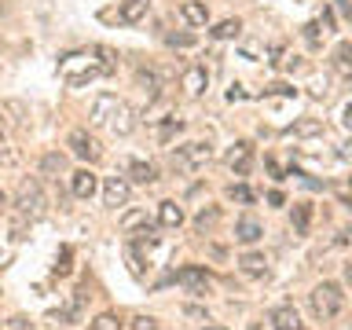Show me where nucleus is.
I'll list each match as a JSON object with an SVG mask.
<instances>
[{
    "mask_svg": "<svg viewBox=\"0 0 352 330\" xmlns=\"http://www.w3.org/2000/svg\"><path fill=\"white\" fill-rule=\"evenodd\" d=\"M44 191H41V184L37 180H22L19 184V191H15V213L19 217H26V220H37L44 217Z\"/></svg>",
    "mask_w": 352,
    "mask_h": 330,
    "instance_id": "1",
    "label": "nucleus"
},
{
    "mask_svg": "<svg viewBox=\"0 0 352 330\" xmlns=\"http://www.w3.org/2000/svg\"><path fill=\"white\" fill-rule=\"evenodd\" d=\"M341 308H345V294H341L338 283H319L312 290V312L319 319H334Z\"/></svg>",
    "mask_w": 352,
    "mask_h": 330,
    "instance_id": "2",
    "label": "nucleus"
},
{
    "mask_svg": "<svg viewBox=\"0 0 352 330\" xmlns=\"http://www.w3.org/2000/svg\"><path fill=\"white\" fill-rule=\"evenodd\" d=\"M209 158H213V147H209L206 140H191V143H184V147H176L173 165L176 169H198V165H206Z\"/></svg>",
    "mask_w": 352,
    "mask_h": 330,
    "instance_id": "3",
    "label": "nucleus"
},
{
    "mask_svg": "<svg viewBox=\"0 0 352 330\" xmlns=\"http://www.w3.org/2000/svg\"><path fill=\"white\" fill-rule=\"evenodd\" d=\"M66 147H70L74 158H81V162H96L99 158V140L92 136V132H85V129H74L70 140H66Z\"/></svg>",
    "mask_w": 352,
    "mask_h": 330,
    "instance_id": "4",
    "label": "nucleus"
},
{
    "mask_svg": "<svg viewBox=\"0 0 352 330\" xmlns=\"http://www.w3.org/2000/svg\"><path fill=\"white\" fill-rule=\"evenodd\" d=\"M129 195H132V187L125 176H107V184H103V206L110 209H121L129 202Z\"/></svg>",
    "mask_w": 352,
    "mask_h": 330,
    "instance_id": "5",
    "label": "nucleus"
},
{
    "mask_svg": "<svg viewBox=\"0 0 352 330\" xmlns=\"http://www.w3.org/2000/svg\"><path fill=\"white\" fill-rule=\"evenodd\" d=\"M224 162H228V169L235 173V176H246V173L253 169V147H250L246 140H239L235 147L228 151V158H224Z\"/></svg>",
    "mask_w": 352,
    "mask_h": 330,
    "instance_id": "6",
    "label": "nucleus"
},
{
    "mask_svg": "<svg viewBox=\"0 0 352 330\" xmlns=\"http://www.w3.org/2000/svg\"><path fill=\"white\" fill-rule=\"evenodd\" d=\"M121 107V99L118 96H110V92H103V96H96L92 99V110H88V121L92 125H107L110 118H114V110Z\"/></svg>",
    "mask_w": 352,
    "mask_h": 330,
    "instance_id": "7",
    "label": "nucleus"
},
{
    "mask_svg": "<svg viewBox=\"0 0 352 330\" xmlns=\"http://www.w3.org/2000/svg\"><path fill=\"white\" fill-rule=\"evenodd\" d=\"M96 187H99V180H96L92 169H77V173L70 176V191H74L77 198H92Z\"/></svg>",
    "mask_w": 352,
    "mask_h": 330,
    "instance_id": "8",
    "label": "nucleus"
},
{
    "mask_svg": "<svg viewBox=\"0 0 352 330\" xmlns=\"http://www.w3.org/2000/svg\"><path fill=\"white\" fill-rule=\"evenodd\" d=\"M176 279H180L187 290H195V294L209 290V272L206 268H180V272H176Z\"/></svg>",
    "mask_w": 352,
    "mask_h": 330,
    "instance_id": "9",
    "label": "nucleus"
},
{
    "mask_svg": "<svg viewBox=\"0 0 352 330\" xmlns=\"http://www.w3.org/2000/svg\"><path fill=\"white\" fill-rule=\"evenodd\" d=\"M180 15H184L187 26H206V22H209V8L202 4V0H184Z\"/></svg>",
    "mask_w": 352,
    "mask_h": 330,
    "instance_id": "10",
    "label": "nucleus"
},
{
    "mask_svg": "<svg viewBox=\"0 0 352 330\" xmlns=\"http://www.w3.org/2000/svg\"><path fill=\"white\" fill-rule=\"evenodd\" d=\"M125 173H129V180H136V184H154L158 180V169H154L151 162H136V158L125 162Z\"/></svg>",
    "mask_w": 352,
    "mask_h": 330,
    "instance_id": "11",
    "label": "nucleus"
},
{
    "mask_svg": "<svg viewBox=\"0 0 352 330\" xmlns=\"http://www.w3.org/2000/svg\"><path fill=\"white\" fill-rule=\"evenodd\" d=\"M272 323H275V330H301V316H297L294 305H279L272 312Z\"/></svg>",
    "mask_w": 352,
    "mask_h": 330,
    "instance_id": "12",
    "label": "nucleus"
},
{
    "mask_svg": "<svg viewBox=\"0 0 352 330\" xmlns=\"http://www.w3.org/2000/svg\"><path fill=\"white\" fill-rule=\"evenodd\" d=\"M147 11H151V0H125V4H121V11H118V19L132 26V22L147 19Z\"/></svg>",
    "mask_w": 352,
    "mask_h": 330,
    "instance_id": "13",
    "label": "nucleus"
},
{
    "mask_svg": "<svg viewBox=\"0 0 352 330\" xmlns=\"http://www.w3.org/2000/svg\"><path fill=\"white\" fill-rule=\"evenodd\" d=\"M184 88L191 96H202L206 88H209V74H206V66H191V70L184 74Z\"/></svg>",
    "mask_w": 352,
    "mask_h": 330,
    "instance_id": "14",
    "label": "nucleus"
},
{
    "mask_svg": "<svg viewBox=\"0 0 352 330\" xmlns=\"http://www.w3.org/2000/svg\"><path fill=\"white\" fill-rule=\"evenodd\" d=\"M261 235H264V231H261V224H257L253 217H242L239 224H235V239L242 242V246H253V242H257Z\"/></svg>",
    "mask_w": 352,
    "mask_h": 330,
    "instance_id": "15",
    "label": "nucleus"
},
{
    "mask_svg": "<svg viewBox=\"0 0 352 330\" xmlns=\"http://www.w3.org/2000/svg\"><path fill=\"white\" fill-rule=\"evenodd\" d=\"M158 224H162V228H180V224H184V209L176 206L173 198L158 206Z\"/></svg>",
    "mask_w": 352,
    "mask_h": 330,
    "instance_id": "16",
    "label": "nucleus"
},
{
    "mask_svg": "<svg viewBox=\"0 0 352 330\" xmlns=\"http://www.w3.org/2000/svg\"><path fill=\"white\" fill-rule=\"evenodd\" d=\"M239 268L246 275H264V272H268V261H264V253L253 250V253H242V257H239Z\"/></svg>",
    "mask_w": 352,
    "mask_h": 330,
    "instance_id": "17",
    "label": "nucleus"
},
{
    "mask_svg": "<svg viewBox=\"0 0 352 330\" xmlns=\"http://www.w3.org/2000/svg\"><path fill=\"white\" fill-rule=\"evenodd\" d=\"M107 125L114 129L118 136H129V132H132V114H129V110H125V103H121V107L114 110V118H110Z\"/></svg>",
    "mask_w": 352,
    "mask_h": 330,
    "instance_id": "18",
    "label": "nucleus"
},
{
    "mask_svg": "<svg viewBox=\"0 0 352 330\" xmlns=\"http://www.w3.org/2000/svg\"><path fill=\"white\" fill-rule=\"evenodd\" d=\"M63 169H66V154L52 151V154H44V158H41V173L44 176H59Z\"/></svg>",
    "mask_w": 352,
    "mask_h": 330,
    "instance_id": "19",
    "label": "nucleus"
},
{
    "mask_svg": "<svg viewBox=\"0 0 352 330\" xmlns=\"http://www.w3.org/2000/svg\"><path fill=\"white\" fill-rule=\"evenodd\" d=\"M239 30H242L239 19H224V22H217L213 37H217V41H228V37H239Z\"/></svg>",
    "mask_w": 352,
    "mask_h": 330,
    "instance_id": "20",
    "label": "nucleus"
},
{
    "mask_svg": "<svg viewBox=\"0 0 352 330\" xmlns=\"http://www.w3.org/2000/svg\"><path fill=\"white\" fill-rule=\"evenodd\" d=\"M308 220H312V206H294V231H297V235H305V231H308Z\"/></svg>",
    "mask_w": 352,
    "mask_h": 330,
    "instance_id": "21",
    "label": "nucleus"
},
{
    "mask_svg": "<svg viewBox=\"0 0 352 330\" xmlns=\"http://www.w3.org/2000/svg\"><path fill=\"white\" fill-rule=\"evenodd\" d=\"M143 224H147V213H143V209H132V213L121 217V231H136Z\"/></svg>",
    "mask_w": 352,
    "mask_h": 330,
    "instance_id": "22",
    "label": "nucleus"
},
{
    "mask_svg": "<svg viewBox=\"0 0 352 330\" xmlns=\"http://www.w3.org/2000/svg\"><path fill=\"white\" fill-rule=\"evenodd\" d=\"M88 330H121V319L114 312H103V316L92 319V327H88Z\"/></svg>",
    "mask_w": 352,
    "mask_h": 330,
    "instance_id": "23",
    "label": "nucleus"
},
{
    "mask_svg": "<svg viewBox=\"0 0 352 330\" xmlns=\"http://www.w3.org/2000/svg\"><path fill=\"white\" fill-rule=\"evenodd\" d=\"M290 132H294V136H316V132H323V121H312V118H308V121H297Z\"/></svg>",
    "mask_w": 352,
    "mask_h": 330,
    "instance_id": "24",
    "label": "nucleus"
},
{
    "mask_svg": "<svg viewBox=\"0 0 352 330\" xmlns=\"http://www.w3.org/2000/svg\"><path fill=\"white\" fill-rule=\"evenodd\" d=\"M334 59H338V66H345V70H352V41H341V44H338Z\"/></svg>",
    "mask_w": 352,
    "mask_h": 330,
    "instance_id": "25",
    "label": "nucleus"
},
{
    "mask_svg": "<svg viewBox=\"0 0 352 330\" xmlns=\"http://www.w3.org/2000/svg\"><path fill=\"white\" fill-rule=\"evenodd\" d=\"M96 55H99V70H103V74H114L118 70L114 52H110V48H96Z\"/></svg>",
    "mask_w": 352,
    "mask_h": 330,
    "instance_id": "26",
    "label": "nucleus"
},
{
    "mask_svg": "<svg viewBox=\"0 0 352 330\" xmlns=\"http://www.w3.org/2000/svg\"><path fill=\"white\" fill-rule=\"evenodd\" d=\"M220 220V209H202V213L195 217V224H198V231H206L209 224H217Z\"/></svg>",
    "mask_w": 352,
    "mask_h": 330,
    "instance_id": "27",
    "label": "nucleus"
},
{
    "mask_svg": "<svg viewBox=\"0 0 352 330\" xmlns=\"http://www.w3.org/2000/svg\"><path fill=\"white\" fill-rule=\"evenodd\" d=\"M228 198H235V202H253V191L246 184H235V187H228Z\"/></svg>",
    "mask_w": 352,
    "mask_h": 330,
    "instance_id": "28",
    "label": "nucleus"
},
{
    "mask_svg": "<svg viewBox=\"0 0 352 330\" xmlns=\"http://www.w3.org/2000/svg\"><path fill=\"white\" fill-rule=\"evenodd\" d=\"M165 41H169L173 48H191V44H195V33H169Z\"/></svg>",
    "mask_w": 352,
    "mask_h": 330,
    "instance_id": "29",
    "label": "nucleus"
},
{
    "mask_svg": "<svg viewBox=\"0 0 352 330\" xmlns=\"http://www.w3.org/2000/svg\"><path fill=\"white\" fill-rule=\"evenodd\" d=\"M140 85L147 88V96H151V99L158 96V77H154V74H147V70H140Z\"/></svg>",
    "mask_w": 352,
    "mask_h": 330,
    "instance_id": "30",
    "label": "nucleus"
},
{
    "mask_svg": "<svg viewBox=\"0 0 352 330\" xmlns=\"http://www.w3.org/2000/svg\"><path fill=\"white\" fill-rule=\"evenodd\" d=\"M132 330H158V319L154 316H136L132 319Z\"/></svg>",
    "mask_w": 352,
    "mask_h": 330,
    "instance_id": "31",
    "label": "nucleus"
},
{
    "mask_svg": "<svg viewBox=\"0 0 352 330\" xmlns=\"http://www.w3.org/2000/svg\"><path fill=\"white\" fill-rule=\"evenodd\" d=\"M297 88H290V85H268L264 88V96H294Z\"/></svg>",
    "mask_w": 352,
    "mask_h": 330,
    "instance_id": "32",
    "label": "nucleus"
},
{
    "mask_svg": "<svg viewBox=\"0 0 352 330\" xmlns=\"http://www.w3.org/2000/svg\"><path fill=\"white\" fill-rule=\"evenodd\" d=\"M305 41L308 44H319V22H308V26H305Z\"/></svg>",
    "mask_w": 352,
    "mask_h": 330,
    "instance_id": "33",
    "label": "nucleus"
},
{
    "mask_svg": "<svg viewBox=\"0 0 352 330\" xmlns=\"http://www.w3.org/2000/svg\"><path fill=\"white\" fill-rule=\"evenodd\" d=\"M55 272H59V275L70 272V253H63V257H59V264H55Z\"/></svg>",
    "mask_w": 352,
    "mask_h": 330,
    "instance_id": "34",
    "label": "nucleus"
},
{
    "mask_svg": "<svg viewBox=\"0 0 352 330\" xmlns=\"http://www.w3.org/2000/svg\"><path fill=\"white\" fill-rule=\"evenodd\" d=\"M268 202H272V206H283L286 198H283V191H272V195H268Z\"/></svg>",
    "mask_w": 352,
    "mask_h": 330,
    "instance_id": "35",
    "label": "nucleus"
},
{
    "mask_svg": "<svg viewBox=\"0 0 352 330\" xmlns=\"http://www.w3.org/2000/svg\"><path fill=\"white\" fill-rule=\"evenodd\" d=\"M341 121H345V129H352V107H345V118Z\"/></svg>",
    "mask_w": 352,
    "mask_h": 330,
    "instance_id": "36",
    "label": "nucleus"
},
{
    "mask_svg": "<svg viewBox=\"0 0 352 330\" xmlns=\"http://www.w3.org/2000/svg\"><path fill=\"white\" fill-rule=\"evenodd\" d=\"M8 209V191H0V213Z\"/></svg>",
    "mask_w": 352,
    "mask_h": 330,
    "instance_id": "37",
    "label": "nucleus"
},
{
    "mask_svg": "<svg viewBox=\"0 0 352 330\" xmlns=\"http://www.w3.org/2000/svg\"><path fill=\"white\" fill-rule=\"evenodd\" d=\"M261 330H275V323H272V319H268V323H264V327H261Z\"/></svg>",
    "mask_w": 352,
    "mask_h": 330,
    "instance_id": "38",
    "label": "nucleus"
},
{
    "mask_svg": "<svg viewBox=\"0 0 352 330\" xmlns=\"http://www.w3.org/2000/svg\"><path fill=\"white\" fill-rule=\"evenodd\" d=\"M0 147H4V129H0Z\"/></svg>",
    "mask_w": 352,
    "mask_h": 330,
    "instance_id": "39",
    "label": "nucleus"
},
{
    "mask_svg": "<svg viewBox=\"0 0 352 330\" xmlns=\"http://www.w3.org/2000/svg\"><path fill=\"white\" fill-rule=\"evenodd\" d=\"M206 330H224V327H206Z\"/></svg>",
    "mask_w": 352,
    "mask_h": 330,
    "instance_id": "40",
    "label": "nucleus"
},
{
    "mask_svg": "<svg viewBox=\"0 0 352 330\" xmlns=\"http://www.w3.org/2000/svg\"><path fill=\"white\" fill-rule=\"evenodd\" d=\"M15 330H22V327H15Z\"/></svg>",
    "mask_w": 352,
    "mask_h": 330,
    "instance_id": "41",
    "label": "nucleus"
}]
</instances>
